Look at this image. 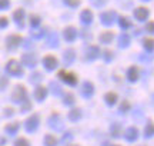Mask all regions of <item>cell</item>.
<instances>
[{"label":"cell","mask_w":154,"mask_h":146,"mask_svg":"<svg viewBox=\"0 0 154 146\" xmlns=\"http://www.w3.org/2000/svg\"><path fill=\"white\" fill-rule=\"evenodd\" d=\"M26 87L24 86H16V89L13 90V95H11V100L14 102V103H23V102L26 100Z\"/></svg>","instance_id":"obj_1"},{"label":"cell","mask_w":154,"mask_h":146,"mask_svg":"<svg viewBox=\"0 0 154 146\" xmlns=\"http://www.w3.org/2000/svg\"><path fill=\"white\" fill-rule=\"evenodd\" d=\"M6 72L10 73V75H16V76H22L23 75V69L20 66V63L17 60H10V62L6 65Z\"/></svg>","instance_id":"obj_2"},{"label":"cell","mask_w":154,"mask_h":146,"mask_svg":"<svg viewBox=\"0 0 154 146\" xmlns=\"http://www.w3.org/2000/svg\"><path fill=\"white\" fill-rule=\"evenodd\" d=\"M117 19V13L114 10H109V11H104V13H101L100 14V20L101 23L104 24V26H111L114 20Z\"/></svg>","instance_id":"obj_3"},{"label":"cell","mask_w":154,"mask_h":146,"mask_svg":"<svg viewBox=\"0 0 154 146\" xmlns=\"http://www.w3.org/2000/svg\"><path fill=\"white\" fill-rule=\"evenodd\" d=\"M59 78H60L63 82H66V83H69V84H76L77 83V76L72 72H67V70H60V72H59Z\"/></svg>","instance_id":"obj_4"},{"label":"cell","mask_w":154,"mask_h":146,"mask_svg":"<svg viewBox=\"0 0 154 146\" xmlns=\"http://www.w3.org/2000/svg\"><path fill=\"white\" fill-rule=\"evenodd\" d=\"M49 126H50V128H53L54 130H61V129H63V122H61L59 113H53V115L50 116Z\"/></svg>","instance_id":"obj_5"},{"label":"cell","mask_w":154,"mask_h":146,"mask_svg":"<svg viewBox=\"0 0 154 146\" xmlns=\"http://www.w3.org/2000/svg\"><path fill=\"white\" fill-rule=\"evenodd\" d=\"M24 126H26V130H27V132H34V130L37 129V126H38V116L36 115V113L32 115V116L26 120Z\"/></svg>","instance_id":"obj_6"},{"label":"cell","mask_w":154,"mask_h":146,"mask_svg":"<svg viewBox=\"0 0 154 146\" xmlns=\"http://www.w3.org/2000/svg\"><path fill=\"white\" fill-rule=\"evenodd\" d=\"M22 63H23V66H27V68H34V66L37 65V57H36V55H33V53L23 55Z\"/></svg>","instance_id":"obj_7"},{"label":"cell","mask_w":154,"mask_h":146,"mask_svg":"<svg viewBox=\"0 0 154 146\" xmlns=\"http://www.w3.org/2000/svg\"><path fill=\"white\" fill-rule=\"evenodd\" d=\"M80 92H82V95L84 96V97H91L94 93V86L91 82H84V83L82 84V89H80Z\"/></svg>","instance_id":"obj_8"},{"label":"cell","mask_w":154,"mask_h":146,"mask_svg":"<svg viewBox=\"0 0 154 146\" xmlns=\"http://www.w3.org/2000/svg\"><path fill=\"white\" fill-rule=\"evenodd\" d=\"M22 42H23V39L19 34H11V36L7 37V49H16Z\"/></svg>","instance_id":"obj_9"},{"label":"cell","mask_w":154,"mask_h":146,"mask_svg":"<svg viewBox=\"0 0 154 146\" xmlns=\"http://www.w3.org/2000/svg\"><path fill=\"white\" fill-rule=\"evenodd\" d=\"M100 56V49L99 46H88L87 52H86V59L87 60H94V59H97Z\"/></svg>","instance_id":"obj_10"},{"label":"cell","mask_w":154,"mask_h":146,"mask_svg":"<svg viewBox=\"0 0 154 146\" xmlns=\"http://www.w3.org/2000/svg\"><path fill=\"white\" fill-rule=\"evenodd\" d=\"M43 63L47 70H53V69L57 68V63L59 62H57V59H56L54 56H46L43 59Z\"/></svg>","instance_id":"obj_11"},{"label":"cell","mask_w":154,"mask_h":146,"mask_svg":"<svg viewBox=\"0 0 154 146\" xmlns=\"http://www.w3.org/2000/svg\"><path fill=\"white\" fill-rule=\"evenodd\" d=\"M147 16H149V9L147 7H137L134 10V17L137 20H146Z\"/></svg>","instance_id":"obj_12"},{"label":"cell","mask_w":154,"mask_h":146,"mask_svg":"<svg viewBox=\"0 0 154 146\" xmlns=\"http://www.w3.org/2000/svg\"><path fill=\"white\" fill-rule=\"evenodd\" d=\"M80 20H82L84 24H90V23L93 22V13H91V10L84 9V10L80 13Z\"/></svg>","instance_id":"obj_13"},{"label":"cell","mask_w":154,"mask_h":146,"mask_svg":"<svg viewBox=\"0 0 154 146\" xmlns=\"http://www.w3.org/2000/svg\"><path fill=\"white\" fill-rule=\"evenodd\" d=\"M124 136H126V139L128 142L136 141V139H137V136H138V129L137 128H134V126H131V128H128V129L126 130Z\"/></svg>","instance_id":"obj_14"},{"label":"cell","mask_w":154,"mask_h":146,"mask_svg":"<svg viewBox=\"0 0 154 146\" xmlns=\"http://www.w3.org/2000/svg\"><path fill=\"white\" fill-rule=\"evenodd\" d=\"M46 96H47V87L38 86L37 89H36V92H34V97H36L38 102H42L46 99Z\"/></svg>","instance_id":"obj_15"},{"label":"cell","mask_w":154,"mask_h":146,"mask_svg":"<svg viewBox=\"0 0 154 146\" xmlns=\"http://www.w3.org/2000/svg\"><path fill=\"white\" fill-rule=\"evenodd\" d=\"M77 36V30L74 27H66L64 29V39L67 40V42H73V40L76 39Z\"/></svg>","instance_id":"obj_16"},{"label":"cell","mask_w":154,"mask_h":146,"mask_svg":"<svg viewBox=\"0 0 154 146\" xmlns=\"http://www.w3.org/2000/svg\"><path fill=\"white\" fill-rule=\"evenodd\" d=\"M13 17H14V22H16L20 27L24 26V23H23V20H24V10H23V9H19V10L14 11V13H13Z\"/></svg>","instance_id":"obj_17"},{"label":"cell","mask_w":154,"mask_h":146,"mask_svg":"<svg viewBox=\"0 0 154 146\" xmlns=\"http://www.w3.org/2000/svg\"><path fill=\"white\" fill-rule=\"evenodd\" d=\"M127 78L130 82H136L138 79V69L136 66H131V68L127 70Z\"/></svg>","instance_id":"obj_18"},{"label":"cell","mask_w":154,"mask_h":146,"mask_svg":"<svg viewBox=\"0 0 154 146\" xmlns=\"http://www.w3.org/2000/svg\"><path fill=\"white\" fill-rule=\"evenodd\" d=\"M114 39V33L113 32H103V33L100 34V42L101 43H111V40Z\"/></svg>","instance_id":"obj_19"},{"label":"cell","mask_w":154,"mask_h":146,"mask_svg":"<svg viewBox=\"0 0 154 146\" xmlns=\"http://www.w3.org/2000/svg\"><path fill=\"white\" fill-rule=\"evenodd\" d=\"M74 57H76V55H74V50H73V49H67V50L64 52V63H66V65H72L73 60H74Z\"/></svg>","instance_id":"obj_20"},{"label":"cell","mask_w":154,"mask_h":146,"mask_svg":"<svg viewBox=\"0 0 154 146\" xmlns=\"http://www.w3.org/2000/svg\"><path fill=\"white\" fill-rule=\"evenodd\" d=\"M47 45L50 47H57L59 46V36L56 33H50L49 37H47Z\"/></svg>","instance_id":"obj_21"},{"label":"cell","mask_w":154,"mask_h":146,"mask_svg":"<svg viewBox=\"0 0 154 146\" xmlns=\"http://www.w3.org/2000/svg\"><path fill=\"white\" fill-rule=\"evenodd\" d=\"M119 45H120V47H128V45H130V36L127 33H123L119 37Z\"/></svg>","instance_id":"obj_22"},{"label":"cell","mask_w":154,"mask_h":146,"mask_svg":"<svg viewBox=\"0 0 154 146\" xmlns=\"http://www.w3.org/2000/svg\"><path fill=\"white\" fill-rule=\"evenodd\" d=\"M104 99H106V103L111 106V105H114L116 102H117V95H116L114 92H109V93H106Z\"/></svg>","instance_id":"obj_23"},{"label":"cell","mask_w":154,"mask_h":146,"mask_svg":"<svg viewBox=\"0 0 154 146\" xmlns=\"http://www.w3.org/2000/svg\"><path fill=\"white\" fill-rule=\"evenodd\" d=\"M80 118H82V112H80V109H73V110H70V113H69V119L73 120V122H77Z\"/></svg>","instance_id":"obj_24"},{"label":"cell","mask_w":154,"mask_h":146,"mask_svg":"<svg viewBox=\"0 0 154 146\" xmlns=\"http://www.w3.org/2000/svg\"><path fill=\"white\" fill-rule=\"evenodd\" d=\"M50 89H51V92H53V95H54V96L63 95V90H61V87L56 83V82H50Z\"/></svg>","instance_id":"obj_25"},{"label":"cell","mask_w":154,"mask_h":146,"mask_svg":"<svg viewBox=\"0 0 154 146\" xmlns=\"http://www.w3.org/2000/svg\"><path fill=\"white\" fill-rule=\"evenodd\" d=\"M44 143H46V146H56L57 145V139L53 135H47L44 138Z\"/></svg>","instance_id":"obj_26"},{"label":"cell","mask_w":154,"mask_h":146,"mask_svg":"<svg viewBox=\"0 0 154 146\" xmlns=\"http://www.w3.org/2000/svg\"><path fill=\"white\" fill-rule=\"evenodd\" d=\"M119 24H120V27L121 29H128V27H131V22L127 19V17H120L119 19Z\"/></svg>","instance_id":"obj_27"},{"label":"cell","mask_w":154,"mask_h":146,"mask_svg":"<svg viewBox=\"0 0 154 146\" xmlns=\"http://www.w3.org/2000/svg\"><path fill=\"white\" fill-rule=\"evenodd\" d=\"M17 129H19V123L17 122H13V123H9L7 126H6V132H9L10 135H13V133H16Z\"/></svg>","instance_id":"obj_28"},{"label":"cell","mask_w":154,"mask_h":146,"mask_svg":"<svg viewBox=\"0 0 154 146\" xmlns=\"http://www.w3.org/2000/svg\"><path fill=\"white\" fill-rule=\"evenodd\" d=\"M111 135H113V138H119L121 135V126L119 123H114L111 126Z\"/></svg>","instance_id":"obj_29"},{"label":"cell","mask_w":154,"mask_h":146,"mask_svg":"<svg viewBox=\"0 0 154 146\" xmlns=\"http://www.w3.org/2000/svg\"><path fill=\"white\" fill-rule=\"evenodd\" d=\"M30 24H32V27H37L38 24H40V16L32 14V16H30Z\"/></svg>","instance_id":"obj_30"},{"label":"cell","mask_w":154,"mask_h":146,"mask_svg":"<svg viewBox=\"0 0 154 146\" xmlns=\"http://www.w3.org/2000/svg\"><path fill=\"white\" fill-rule=\"evenodd\" d=\"M144 135L147 138H151L153 136V122H149L146 125V129H144Z\"/></svg>","instance_id":"obj_31"},{"label":"cell","mask_w":154,"mask_h":146,"mask_svg":"<svg viewBox=\"0 0 154 146\" xmlns=\"http://www.w3.org/2000/svg\"><path fill=\"white\" fill-rule=\"evenodd\" d=\"M143 46L149 52H153V39H144L143 40Z\"/></svg>","instance_id":"obj_32"},{"label":"cell","mask_w":154,"mask_h":146,"mask_svg":"<svg viewBox=\"0 0 154 146\" xmlns=\"http://www.w3.org/2000/svg\"><path fill=\"white\" fill-rule=\"evenodd\" d=\"M64 103H66V105H73V103H74V96L72 95V93H66V95H64Z\"/></svg>","instance_id":"obj_33"},{"label":"cell","mask_w":154,"mask_h":146,"mask_svg":"<svg viewBox=\"0 0 154 146\" xmlns=\"http://www.w3.org/2000/svg\"><path fill=\"white\" fill-rule=\"evenodd\" d=\"M40 80H42V75H40L38 72L33 73V75L30 76V82H32V83H38Z\"/></svg>","instance_id":"obj_34"},{"label":"cell","mask_w":154,"mask_h":146,"mask_svg":"<svg viewBox=\"0 0 154 146\" xmlns=\"http://www.w3.org/2000/svg\"><path fill=\"white\" fill-rule=\"evenodd\" d=\"M14 146H30V143L27 142V139H24V138H20V139H17Z\"/></svg>","instance_id":"obj_35"},{"label":"cell","mask_w":154,"mask_h":146,"mask_svg":"<svg viewBox=\"0 0 154 146\" xmlns=\"http://www.w3.org/2000/svg\"><path fill=\"white\" fill-rule=\"evenodd\" d=\"M128 109H130V103H128L127 100H123V103L120 105V112L121 113H123V112H127Z\"/></svg>","instance_id":"obj_36"},{"label":"cell","mask_w":154,"mask_h":146,"mask_svg":"<svg viewBox=\"0 0 154 146\" xmlns=\"http://www.w3.org/2000/svg\"><path fill=\"white\" fill-rule=\"evenodd\" d=\"M9 6H10V0H0V10L9 9Z\"/></svg>","instance_id":"obj_37"},{"label":"cell","mask_w":154,"mask_h":146,"mask_svg":"<svg viewBox=\"0 0 154 146\" xmlns=\"http://www.w3.org/2000/svg\"><path fill=\"white\" fill-rule=\"evenodd\" d=\"M64 3L69 5L70 7H76V6L80 5V0H64Z\"/></svg>","instance_id":"obj_38"},{"label":"cell","mask_w":154,"mask_h":146,"mask_svg":"<svg viewBox=\"0 0 154 146\" xmlns=\"http://www.w3.org/2000/svg\"><path fill=\"white\" fill-rule=\"evenodd\" d=\"M104 60L106 62H110L111 59H113V52H110V50H104Z\"/></svg>","instance_id":"obj_39"},{"label":"cell","mask_w":154,"mask_h":146,"mask_svg":"<svg viewBox=\"0 0 154 146\" xmlns=\"http://www.w3.org/2000/svg\"><path fill=\"white\" fill-rule=\"evenodd\" d=\"M30 109H32V103L27 100H24V105H23V107H22V112H27Z\"/></svg>","instance_id":"obj_40"},{"label":"cell","mask_w":154,"mask_h":146,"mask_svg":"<svg viewBox=\"0 0 154 146\" xmlns=\"http://www.w3.org/2000/svg\"><path fill=\"white\" fill-rule=\"evenodd\" d=\"M7 23H9V20H7V17H0V27L3 29L7 26Z\"/></svg>","instance_id":"obj_41"},{"label":"cell","mask_w":154,"mask_h":146,"mask_svg":"<svg viewBox=\"0 0 154 146\" xmlns=\"http://www.w3.org/2000/svg\"><path fill=\"white\" fill-rule=\"evenodd\" d=\"M7 83H9V80L2 76V78H0V89H5V86H6Z\"/></svg>","instance_id":"obj_42"},{"label":"cell","mask_w":154,"mask_h":146,"mask_svg":"<svg viewBox=\"0 0 154 146\" xmlns=\"http://www.w3.org/2000/svg\"><path fill=\"white\" fill-rule=\"evenodd\" d=\"M43 34H44L43 30H37V32H33V33H32V36H33L34 39H38V37H42Z\"/></svg>","instance_id":"obj_43"},{"label":"cell","mask_w":154,"mask_h":146,"mask_svg":"<svg viewBox=\"0 0 154 146\" xmlns=\"http://www.w3.org/2000/svg\"><path fill=\"white\" fill-rule=\"evenodd\" d=\"M13 113H14V110H13L11 107H6V109H5V115H6V116H13Z\"/></svg>","instance_id":"obj_44"},{"label":"cell","mask_w":154,"mask_h":146,"mask_svg":"<svg viewBox=\"0 0 154 146\" xmlns=\"http://www.w3.org/2000/svg\"><path fill=\"white\" fill-rule=\"evenodd\" d=\"M82 36L84 39H91V34L87 33V30H82Z\"/></svg>","instance_id":"obj_45"},{"label":"cell","mask_w":154,"mask_h":146,"mask_svg":"<svg viewBox=\"0 0 154 146\" xmlns=\"http://www.w3.org/2000/svg\"><path fill=\"white\" fill-rule=\"evenodd\" d=\"M147 30H149L150 33L153 32V22H149V23H147Z\"/></svg>","instance_id":"obj_46"},{"label":"cell","mask_w":154,"mask_h":146,"mask_svg":"<svg viewBox=\"0 0 154 146\" xmlns=\"http://www.w3.org/2000/svg\"><path fill=\"white\" fill-rule=\"evenodd\" d=\"M107 146H110V145H107ZM111 146H117V145H111Z\"/></svg>","instance_id":"obj_47"}]
</instances>
